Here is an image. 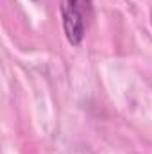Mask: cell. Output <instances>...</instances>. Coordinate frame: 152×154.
Returning <instances> with one entry per match:
<instances>
[{"instance_id": "6da1fadb", "label": "cell", "mask_w": 152, "mask_h": 154, "mask_svg": "<svg viewBox=\"0 0 152 154\" xmlns=\"http://www.w3.org/2000/svg\"><path fill=\"white\" fill-rule=\"evenodd\" d=\"M59 11L66 41L74 47H79L93 16V0H61Z\"/></svg>"}, {"instance_id": "7a4b0ae2", "label": "cell", "mask_w": 152, "mask_h": 154, "mask_svg": "<svg viewBox=\"0 0 152 154\" xmlns=\"http://www.w3.org/2000/svg\"><path fill=\"white\" fill-rule=\"evenodd\" d=\"M150 25H152V11H150Z\"/></svg>"}]
</instances>
